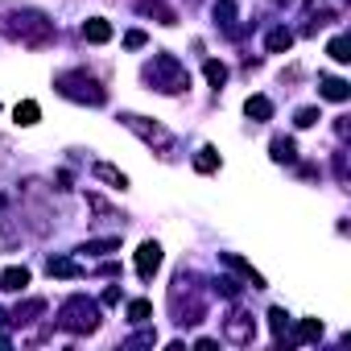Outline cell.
<instances>
[{"instance_id":"cell-14","label":"cell","mask_w":351,"mask_h":351,"mask_svg":"<svg viewBox=\"0 0 351 351\" xmlns=\"http://www.w3.org/2000/svg\"><path fill=\"white\" fill-rule=\"evenodd\" d=\"M13 120H17V124H21V128H34V124H38V120H42V108H38V104H34V99H21V104H17V108H13Z\"/></svg>"},{"instance_id":"cell-20","label":"cell","mask_w":351,"mask_h":351,"mask_svg":"<svg viewBox=\"0 0 351 351\" xmlns=\"http://www.w3.org/2000/svg\"><path fill=\"white\" fill-rule=\"evenodd\" d=\"M83 252H95V256H108V252H120V236H108V240H87Z\"/></svg>"},{"instance_id":"cell-13","label":"cell","mask_w":351,"mask_h":351,"mask_svg":"<svg viewBox=\"0 0 351 351\" xmlns=\"http://www.w3.org/2000/svg\"><path fill=\"white\" fill-rule=\"evenodd\" d=\"M29 285V269H5V273H0V289H9V293H21Z\"/></svg>"},{"instance_id":"cell-17","label":"cell","mask_w":351,"mask_h":351,"mask_svg":"<svg viewBox=\"0 0 351 351\" xmlns=\"http://www.w3.org/2000/svg\"><path fill=\"white\" fill-rule=\"evenodd\" d=\"M195 169H199V173H215V169H219V153H215L211 145H203V149L195 153Z\"/></svg>"},{"instance_id":"cell-5","label":"cell","mask_w":351,"mask_h":351,"mask_svg":"<svg viewBox=\"0 0 351 351\" xmlns=\"http://www.w3.org/2000/svg\"><path fill=\"white\" fill-rule=\"evenodd\" d=\"M120 120H124V128H132V132H136V136H141L145 145H157V149H169V132H165L161 124H149V120H145V116H136V112H124Z\"/></svg>"},{"instance_id":"cell-33","label":"cell","mask_w":351,"mask_h":351,"mask_svg":"<svg viewBox=\"0 0 351 351\" xmlns=\"http://www.w3.org/2000/svg\"><path fill=\"white\" fill-rule=\"evenodd\" d=\"M0 322H5V314H0Z\"/></svg>"},{"instance_id":"cell-22","label":"cell","mask_w":351,"mask_h":351,"mask_svg":"<svg viewBox=\"0 0 351 351\" xmlns=\"http://www.w3.org/2000/svg\"><path fill=\"white\" fill-rule=\"evenodd\" d=\"M314 339H322V322H318V318H302V326H298V343H314Z\"/></svg>"},{"instance_id":"cell-28","label":"cell","mask_w":351,"mask_h":351,"mask_svg":"<svg viewBox=\"0 0 351 351\" xmlns=\"http://www.w3.org/2000/svg\"><path fill=\"white\" fill-rule=\"evenodd\" d=\"M318 120H322V112H318V108H302V112H298V128H314Z\"/></svg>"},{"instance_id":"cell-6","label":"cell","mask_w":351,"mask_h":351,"mask_svg":"<svg viewBox=\"0 0 351 351\" xmlns=\"http://www.w3.org/2000/svg\"><path fill=\"white\" fill-rule=\"evenodd\" d=\"M161 269V244H153V240H145L141 248H136V273L149 281L153 273Z\"/></svg>"},{"instance_id":"cell-12","label":"cell","mask_w":351,"mask_h":351,"mask_svg":"<svg viewBox=\"0 0 351 351\" xmlns=\"http://www.w3.org/2000/svg\"><path fill=\"white\" fill-rule=\"evenodd\" d=\"M273 161H281V165H289V161H298V141L293 136H273Z\"/></svg>"},{"instance_id":"cell-31","label":"cell","mask_w":351,"mask_h":351,"mask_svg":"<svg viewBox=\"0 0 351 351\" xmlns=\"http://www.w3.org/2000/svg\"><path fill=\"white\" fill-rule=\"evenodd\" d=\"M99 302H104V306H116V302H120V285H108V289H104V298H99Z\"/></svg>"},{"instance_id":"cell-16","label":"cell","mask_w":351,"mask_h":351,"mask_svg":"<svg viewBox=\"0 0 351 351\" xmlns=\"http://www.w3.org/2000/svg\"><path fill=\"white\" fill-rule=\"evenodd\" d=\"M95 178H99V182H108V186H116V191H124V186H128V178H124L116 165H108V161H99V165H95Z\"/></svg>"},{"instance_id":"cell-29","label":"cell","mask_w":351,"mask_h":351,"mask_svg":"<svg viewBox=\"0 0 351 351\" xmlns=\"http://www.w3.org/2000/svg\"><path fill=\"white\" fill-rule=\"evenodd\" d=\"M145 42H149V38H145L141 29H132V34H124V50H141Z\"/></svg>"},{"instance_id":"cell-3","label":"cell","mask_w":351,"mask_h":351,"mask_svg":"<svg viewBox=\"0 0 351 351\" xmlns=\"http://www.w3.org/2000/svg\"><path fill=\"white\" fill-rule=\"evenodd\" d=\"M13 21L17 25H5L13 38H21L25 46H50L54 42V21L46 17V13H38V9H25V13H13Z\"/></svg>"},{"instance_id":"cell-26","label":"cell","mask_w":351,"mask_h":351,"mask_svg":"<svg viewBox=\"0 0 351 351\" xmlns=\"http://www.w3.org/2000/svg\"><path fill=\"white\" fill-rule=\"evenodd\" d=\"M215 21L219 25H232L236 21V5H232V0H219V5H215Z\"/></svg>"},{"instance_id":"cell-9","label":"cell","mask_w":351,"mask_h":351,"mask_svg":"<svg viewBox=\"0 0 351 351\" xmlns=\"http://www.w3.org/2000/svg\"><path fill=\"white\" fill-rule=\"evenodd\" d=\"M223 265H228V269H236V273H240V277H244L252 289H265V277H261V273H256V269H252V265L240 256V252H223Z\"/></svg>"},{"instance_id":"cell-2","label":"cell","mask_w":351,"mask_h":351,"mask_svg":"<svg viewBox=\"0 0 351 351\" xmlns=\"http://www.w3.org/2000/svg\"><path fill=\"white\" fill-rule=\"evenodd\" d=\"M145 79H149L157 91H165V95H182V91L191 87V75H186V66H182L178 58H173V54H157V58L149 62Z\"/></svg>"},{"instance_id":"cell-27","label":"cell","mask_w":351,"mask_h":351,"mask_svg":"<svg viewBox=\"0 0 351 351\" xmlns=\"http://www.w3.org/2000/svg\"><path fill=\"white\" fill-rule=\"evenodd\" d=\"M326 54L335 58V62H347L351 54H347V38H330V46H326Z\"/></svg>"},{"instance_id":"cell-25","label":"cell","mask_w":351,"mask_h":351,"mask_svg":"<svg viewBox=\"0 0 351 351\" xmlns=\"http://www.w3.org/2000/svg\"><path fill=\"white\" fill-rule=\"evenodd\" d=\"M141 9H145V13H157V17H161V25H173V13L161 5V0H141Z\"/></svg>"},{"instance_id":"cell-30","label":"cell","mask_w":351,"mask_h":351,"mask_svg":"<svg viewBox=\"0 0 351 351\" xmlns=\"http://www.w3.org/2000/svg\"><path fill=\"white\" fill-rule=\"evenodd\" d=\"M215 289H219L223 298H236V293H240V285H236L232 277H219V281H215Z\"/></svg>"},{"instance_id":"cell-24","label":"cell","mask_w":351,"mask_h":351,"mask_svg":"<svg viewBox=\"0 0 351 351\" xmlns=\"http://www.w3.org/2000/svg\"><path fill=\"white\" fill-rule=\"evenodd\" d=\"M269 326H273V335L277 339H285V330H289V314L277 306V310H269Z\"/></svg>"},{"instance_id":"cell-32","label":"cell","mask_w":351,"mask_h":351,"mask_svg":"<svg viewBox=\"0 0 351 351\" xmlns=\"http://www.w3.org/2000/svg\"><path fill=\"white\" fill-rule=\"evenodd\" d=\"M145 343H157V335L145 330V335H132V339H128V347H145Z\"/></svg>"},{"instance_id":"cell-21","label":"cell","mask_w":351,"mask_h":351,"mask_svg":"<svg viewBox=\"0 0 351 351\" xmlns=\"http://www.w3.org/2000/svg\"><path fill=\"white\" fill-rule=\"evenodd\" d=\"M42 310H46V302H42V298H29L25 306H17V310H13V322H29V318H34V314H42Z\"/></svg>"},{"instance_id":"cell-18","label":"cell","mask_w":351,"mask_h":351,"mask_svg":"<svg viewBox=\"0 0 351 351\" xmlns=\"http://www.w3.org/2000/svg\"><path fill=\"white\" fill-rule=\"evenodd\" d=\"M149 318H153V302H149V298L128 302V322H132V326H141V322H149Z\"/></svg>"},{"instance_id":"cell-15","label":"cell","mask_w":351,"mask_h":351,"mask_svg":"<svg viewBox=\"0 0 351 351\" xmlns=\"http://www.w3.org/2000/svg\"><path fill=\"white\" fill-rule=\"evenodd\" d=\"M244 112H248V120H273V104L265 95H248L244 99Z\"/></svg>"},{"instance_id":"cell-11","label":"cell","mask_w":351,"mask_h":351,"mask_svg":"<svg viewBox=\"0 0 351 351\" xmlns=\"http://www.w3.org/2000/svg\"><path fill=\"white\" fill-rule=\"evenodd\" d=\"M83 42H91V46H104V42H112V25H108L104 17H91V21H83Z\"/></svg>"},{"instance_id":"cell-23","label":"cell","mask_w":351,"mask_h":351,"mask_svg":"<svg viewBox=\"0 0 351 351\" xmlns=\"http://www.w3.org/2000/svg\"><path fill=\"white\" fill-rule=\"evenodd\" d=\"M207 83H211V87H215V91H219V87H223V83H228V66H223V62H215V58H211V62H207Z\"/></svg>"},{"instance_id":"cell-8","label":"cell","mask_w":351,"mask_h":351,"mask_svg":"<svg viewBox=\"0 0 351 351\" xmlns=\"http://www.w3.org/2000/svg\"><path fill=\"white\" fill-rule=\"evenodd\" d=\"M46 273H50V277H62V281H79L87 269H83V265H75L71 256H50V261H46Z\"/></svg>"},{"instance_id":"cell-10","label":"cell","mask_w":351,"mask_h":351,"mask_svg":"<svg viewBox=\"0 0 351 351\" xmlns=\"http://www.w3.org/2000/svg\"><path fill=\"white\" fill-rule=\"evenodd\" d=\"M318 95H322V99H330V104H347L351 87H347L343 79H335V75H322V79H318Z\"/></svg>"},{"instance_id":"cell-19","label":"cell","mask_w":351,"mask_h":351,"mask_svg":"<svg viewBox=\"0 0 351 351\" xmlns=\"http://www.w3.org/2000/svg\"><path fill=\"white\" fill-rule=\"evenodd\" d=\"M265 46H269V54H285V50L293 46V34H289V29H273Z\"/></svg>"},{"instance_id":"cell-7","label":"cell","mask_w":351,"mask_h":351,"mask_svg":"<svg viewBox=\"0 0 351 351\" xmlns=\"http://www.w3.org/2000/svg\"><path fill=\"white\" fill-rule=\"evenodd\" d=\"M223 330H228V339H232V343H252V335H256V322H252L248 314H232V318L223 322Z\"/></svg>"},{"instance_id":"cell-1","label":"cell","mask_w":351,"mask_h":351,"mask_svg":"<svg viewBox=\"0 0 351 351\" xmlns=\"http://www.w3.org/2000/svg\"><path fill=\"white\" fill-rule=\"evenodd\" d=\"M58 326L66 335H91L99 326V302H91L87 293H75L58 306Z\"/></svg>"},{"instance_id":"cell-4","label":"cell","mask_w":351,"mask_h":351,"mask_svg":"<svg viewBox=\"0 0 351 351\" xmlns=\"http://www.w3.org/2000/svg\"><path fill=\"white\" fill-rule=\"evenodd\" d=\"M54 87H58V95H66V99H75V104H91V108H99L108 95H104V87L91 79V75H83V71H62L58 79H54Z\"/></svg>"}]
</instances>
